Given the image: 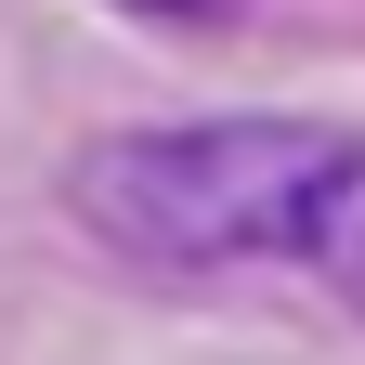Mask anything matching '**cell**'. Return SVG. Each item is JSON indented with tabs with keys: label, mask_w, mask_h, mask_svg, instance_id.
I'll return each instance as SVG.
<instances>
[{
	"label": "cell",
	"mask_w": 365,
	"mask_h": 365,
	"mask_svg": "<svg viewBox=\"0 0 365 365\" xmlns=\"http://www.w3.org/2000/svg\"><path fill=\"white\" fill-rule=\"evenodd\" d=\"M66 222L130 274L287 261L365 327V130L352 118H144L66 157Z\"/></svg>",
	"instance_id": "6da1fadb"
},
{
	"label": "cell",
	"mask_w": 365,
	"mask_h": 365,
	"mask_svg": "<svg viewBox=\"0 0 365 365\" xmlns=\"http://www.w3.org/2000/svg\"><path fill=\"white\" fill-rule=\"evenodd\" d=\"M118 14H157V26H235L248 0H118Z\"/></svg>",
	"instance_id": "7a4b0ae2"
}]
</instances>
